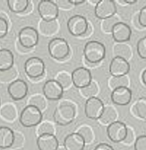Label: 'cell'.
Here are the masks:
<instances>
[{"mask_svg":"<svg viewBox=\"0 0 146 150\" xmlns=\"http://www.w3.org/2000/svg\"><path fill=\"white\" fill-rule=\"evenodd\" d=\"M83 54L85 59L89 63L97 64L104 59L106 47L100 42L90 40L85 44Z\"/></svg>","mask_w":146,"mask_h":150,"instance_id":"1","label":"cell"},{"mask_svg":"<svg viewBox=\"0 0 146 150\" xmlns=\"http://www.w3.org/2000/svg\"><path fill=\"white\" fill-rule=\"evenodd\" d=\"M75 115L76 110L74 106L68 103H63L56 108L53 117L57 124L66 126L73 121Z\"/></svg>","mask_w":146,"mask_h":150,"instance_id":"2","label":"cell"},{"mask_svg":"<svg viewBox=\"0 0 146 150\" xmlns=\"http://www.w3.org/2000/svg\"><path fill=\"white\" fill-rule=\"evenodd\" d=\"M43 118L42 111L31 105H26L21 111L19 121L25 127H32L40 124Z\"/></svg>","mask_w":146,"mask_h":150,"instance_id":"3","label":"cell"},{"mask_svg":"<svg viewBox=\"0 0 146 150\" xmlns=\"http://www.w3.org/2000/svg\"><path fill=\"white\" fill-rule=\"evenodd\" d=\"M48 52L50 56L56 60H63L70 53V47L67 42L62 38H55L51 39L47 45Z\"/></svg>","mask_w":146,"mask_h":150,"instance_id":"4","label":"cell"},{"mask_svg":"<svg viewBox=\"0 0 146 150\" xmlns=\"http://www.w3.org/2000/svg\"><path fill=\"white\" fill-rule=\"evenodd\" d=\"M24 70L29 77L33 79H39L44 74L45 63L42 59L37 56L30 57L25 62Z\"/></svg>","mask_w":146,"mask_h":150,"instance_id":"5","label":"cell"},{"mask_svg":"<svg viewBox=\"0 0 146 150\" xmlns=\"http://www.w3.org/2000/svg\"><path fill=\"white\" fill-rule=\"evenodd\" d=\"M89 26L86 18L80 15L72 16L67 22V27L69 33L74 36L84 35L87 32Z\"/></svg>","mask_w":146,"mask_h":150,"instance_id":"6","label":"cell"},{"mask_svg":"<svg viewBox=\"0 0 146 150\" xmlns=\"http://www.w3.org/2000/svg\"><path fill=\"white\" fill-rule=\"evenodd\" d=\"M20 45L25 49H31L36 46L39 42L38 30L32 26H25L22 28L18 34Z\"/></svg>","mask_w":146,"mask_h":150,"instance_id":"7","label":"cell"},{"mask_svg":"<svg viewBox=\"0 0 146 150\" xmlns=\"http://www.w3.org/2000/svg\"><path fill=\"white\" fill-rule=\"evenodd\" d=\"M38 11L42 19L45 21L56 20L59 15L57 5L50 0L40 1L38 5Z\"/></svg>","mask_w":146,"mask_h":150,"instance_id":"8","label":"cell"},{"mask_svg":"<svg viewBox=\"0 0 146 150\" xmlns=\"http://www.w3.org/2000/svg\"><path fill=\"white\" fill-rule=\"evenodd\" d=\"M128 131L126 125L119 121H116L109 124L107 128V134L109 139L114 143L123 142L125 138Z\"/></svg>","mask_w":146,"mask_h":150,"instance_id":"9","label":"cell"},{"mask_svg":"<svg viewBox=\"0 0 146 150\" xmlns=\"http://www.w3.org/2000/svg\"><path fill=\"white\" fill-rule=\"evenodd\" d=\"M104 109L103 101L96 97L89 98L84 105L86 117L91 120H99Z\"/></svg>","mask_w":146,"mask_h":150,"instance_id":"10","label":"cell"},{"mask_svg":"<svg viewBox=\"0 0 146 150\" xmlns=\"http://www.w3.org/2000/svg\"><path fill=\"white\" fill-rule=\"evenodd\" d=\"M117 12L115 2L111 0L99 1L94 8L96 16L101 20L112 17Z\"/></svg>","mask_w":146,"mask_h":150,"instance_id":"11","label":"cell"},{"mask_svg":"<svg viewBox=\"0 0 146 150\" xmlns=\"http://www.w3.org/2000/svg\"><path fill=\"white\" fill-rule=\"evenodd\" d=\"M71 77L74 86L80 89L87 86L92 81V76L90 70L83 67L74 69L72 73Z\"/></svg>","mask_w":146,"mask_h":150,"instance_id":"12","label":"cell"},{"mask_svg":"<svg viewBox=\"0 0 146 150\" xmlns=\"http://www.w3.org/2000/svg\"><path fill=\"white\" fill-rule=\"evenodd\" d=\"M45 97L50 100H57L62 98L63 94V88L55 79L46 81L42 88Z\"/></svg>","mask_w":146,"mask_h":150,"instance_id":"13","label":"cell"},{"mask_svg":"<svg viewBox=\"0 0 146 150\" xmlns=\"http://www.w3.org/2000/svg\"><path fill=\"white\" fill-rule=\"evenodd\" d=\"M130 70V65L127 60L119 56L113 57L109 66V71L113 77L126 76Z\"/></svg>","mask_w":146,"mask_h":150,"instance_id":"14","label":"cell"},{"mask_svg":"<svg viewBox=\"0 0 146 150\" xmlns=\"http://www.w3.org/2000/svg\"><path fill=\"white\" fill-rule=\"evenodd\" d=\"M8 93L14 100H20L24 98L28 91L27 83L22 79H16L12 81L8 87Z\"/></svg>","mask_w":146,"mask_h":150,"instance_id":"15","label":"cell"},{"mask_svg":"<svg viewBox=\"0 0 146 150\" xmlns=\"http://www.w3.org/2000/svg\"><path fill=\"white\" fill-rule=\"evenodd\" d=\"M111 33L116 42L123 43L130 39L132 31L127 23L119 21L113 26Z\"/></svg>","mask_w":146,"mask_h":150,"instance_id":"16","label":"cell"},{"mask_svg":"<svg viewBox=\"0 0 146 150\" xmlns=\"http://www.w3.org/2000/svg\"><path fill=\"white\" fill-rule=\"evenodd\" d=\"M112 101L118 105L128 104L132 98V92L127 87H122L112 90L111 94Z\"/></svg>","mask_w":146,"mask_h":150,"instance_id":"17","label":"cell"},{"mask_svg":"<svg viewBox=\"0 0 146 150\" xmlns=\"http://www.w3.org/2000/svg\"><path fill=\"white\" fill-rule=\"evenodd\" d=\"M86 142L83 137L77 132L67 135L63 142L66 150H83Z\"/></svg>","mask_w":146,"mask_h":150,"instance_id":"18","label":"cell"},{"mask_svg":"<svg viewBox=\"0 0 146 150\" xmlns=\"http://www.w3.org/2000/svg\"><path fill=\"white\" fill-rule=\"evenodd\" d=\"M36 144L39 150H57L59 148V141L54 134L38 136Z\"/></svg>","mask_w":146,"mask_h":150,"instance_id":"19","label":"cell"},{"mask_svg":"<svg viewBox=\"0 0 146 150\" xmlns=\"http://www.w3.org/2000/svg\"><path fill=\"white\" fill-rule=\"evenodd\" d=\"M15 138V133L8 127H0V148L6 149L11 148Z\"/></svg>","mask_w":146,"mask_h":150,"instance_id":"20","label":"cell"},{"mask_svg":"<svg viewBox=\"0 0 146 150\" xmlns=\"http://www.w3.org/2000/svg\"><path fill=\"white\" fill-rule=\"evenodd\" d=\"M14 56L12 52L7 49H0V71H5L13 67Z\"/></svg>","mask_w":146,"mask_h":150,"instance_id":"21","label":"cell"},{"mask_svg":"<svg viewBox=\"0 0 146 150\" xmlns=\"http://www.w3.org/2000/svg\"><path fill=\"white\" fill-rule=\"evenodd\" d=\"M7 5L12 12L23 13L27 11L29 6V1L28 0H8Z\"/></svg>","mask_w":146,"mask_h":150,"instance_id":"22","label":"cell"},{"mask_svg":"<svg viewBox=\"0 0 146 150\" xmlns=\"http://www.w3.org/2000/svg\"><path fill=\"white\" fill-rule=\"evenodd\" d=\"M39 30L45 36H50L54 34L57 30L58 25L56 20L52 21H45L42 20L39 23Z\"/></svg>","mask_w":146,"mask_h":150,"instance_id":"23","label":"cell"},{"mask_svg":"<svg viewBox=\"0 0 146 150\" xmlns=\"http://www.w3.org/2000/svg\"><path fill=\"white\" fill-rule=\"evenodd\" d=\"M0 115L7 121H13L17 115L16 108L12 104H5L0 109Z\"/></svg>","mask_w":146,"mask_h":150,"instance_id":"24","label":"cell"},{"mask_svg":"<svg viewBox=\"0 0 146 150\" xmlns=\"http://www.w3.org/2000/svg\"><path fill=\"white\" fill-rule=\"evenodd\" d=\"M117 117V113L116 110L110 106L104 107V111L99 118L100 122L104 124L108 125L112 122L116 121Z\"/></svg>","mask_w":146,"mask_h":150,"instance_id":"25","label":"cell"},{"mask_svg":"<svg viewBox=\"0 0 146 150\" xmlns=\"http://www.w3.org/2000/svg\"><path fill=\"white\" fill-rule=\"evenodd\" d=\"M134 110L138 117L146 120V97L140 98L135 103Z\"/></svg>","mask_w":146,"mask_h":150,"instance_id":"26","label":"cell"},{"mask_svg":"<svg viewBox=\"0 0 146 150\" xmlns=\"http://www.w3.org/2000/svg\"><path fill=\"white\" fill-rule=\"evenodd\" d=\"M128 84V80L126 76L112 77L109 81L110 87L114 90L122 87H127Z\"/></svg>","mask_w":146,"mask_h":150,"instance_id":"27","label":"cell"},{"mask_svg":"<svg viewBox=\"0 0 146 150\" xmlns=\"http://www.w3.org/2000/svg\"><path fill=\"white\" fill-rule=\"evenodd\" d=\"M116 56H119L127 60L131 56V50L129 46L123 43H118L115 46Z\"/></svg>","mask_w":146,"mask_h":150,"instance_id":"28","label":"cell"},{"mask_svg":"<svg viewBox=\"0 0 146 150\" xmlns=\"http://www.w3.org/2000/svg\"><path fill=\"white\" fill-rule=\"evenodd\" d=\"M17 76V71L13 66L9 69L0 71V81L3 83H8L14 81L13 79Z\"/></svg>","mask_w":146,"mask_h":150,"instance_id":"29","label":"cell"},{"mask_svg":"<svg viewBox=\"0 0 146 150\" xmlns=\"http://www.w3.org/2000/svg\"><path fill=\"white\" fill-rule=\"evenodd\" d=\"M55 128L52 124L48 122H44L39 124L36 133L38 136L45 134H54Z\"/></svg>","mask_w":146,"mask_h":150,"instance_id":"30","label":"cell"},{"mask_svg":"<svg viewBox=\"0 0 146 150\" xmlns=\"http://www.w3.org/2000/svg\"><path fill=\"white\" fill-rule=\"evenodd\" d=\"M33 105L40 111L44 110L46 107V101L44 98L40 95H35L30 98L29 100V104Z\"/></svg>","mask_w":146,"mask_h":150,"instance_id":"31","label":"cell"},{"mask_svg":"<svg viewBox=\"0 0 146 150\" xmlns=\"http://www.w3.org/2000/svg\"><path fill=\"white\" fill-rule=\"evenodd\" d=\"M56 80L62 86L63 89L69 87L72 83L71 75L70 76L66 72L60 73L57 75Z\"/></svg>","mask_w":146,"mask_h":150,"instance_id":"32","label":"cell"},{"mask_svg":"<svg viewBox=\"0 0 146 150\" xmlns=\"http://www.w3.org/2000/svg\"><path fill=\"white\" fill-rule=\"evenodd\" d=\"M80 90L82 94L84 97H88V98L95 97V95L98 92V88L97 84L93 81H91V83L89 85Z\"/></svg>","mask_w":146,"mask_h":150,"instance_id":"33","label":"cell"},{"mask_svg":"<svg viewBox=\"0 0 146 150\" xmlns=\"http://www.w3.org/2000/svg\"><path fill=\"white\" fill-rule=\"evenodd\" d=\"M118 22V18L115 16L104 19L101 23L102 29L105 32H111L113 26Z\"/></svg>","mask_w":146,"mask_h":150,"instance_id":"34","label":"cell"},{"mask_svg":"<svg viewBox=\"0 0 146 150\" xmlns=\"http://www.w3.org/2000/svg\"><path fill=\"white\" fill-rule=\"evenodd\" d=\"M77 132L83 137L86 144L91 143L93 139V134L91 129L87 126L81 127Z\"/></svg>","mask_w":146,"mask_h":150,"instance_id":"35","label":"cell"},{"mask_svg":"<svg viewBox=\"0 0 146 150\" xmlns=\"http://www.w3.org/2000/svg\"><path fill=\"white\" fill-rule=\"evenodd\" d=\"M137 51L138 56L141 58L146 59V36L141 38L138 41Z\"/></svg>","mask_w":146,"mask_h":150,"instance_id":"36","label":"cell"},{"mask_svg":"<svg viewBox=\"0 0 146 150\" xmlns=\"http://www.w3.org/2000/svg\"><path fill=\"white\" fill-rule=\"evenodd\" d=\"M134 150H146V135L138 137L134 144Z\"/></svg>","mask_w":146,"mask_h":150,"instance_id":"37","label":"cell"},{"mask_svg":"<svg viewBox=\"0 0 146 150\" xmlns=\"http://www.w3.org/2000/svg\"><path fill=\"white\" fill-rule=\"evenodd\" d=\"M8 31V20L0 18V38L5 37Z\"/></svg>","mask_w":146,"mask_h":150,"instance_id":"38","label":"cell"},{"mask_svg":"<svg viewBox=\"0 0 146 150\" xmlns=\"http://www.w3.org/2000/svg\"><path fill=\"white\" fill-rule=\"evenodd\" d=\"M24 139L22 135L19 133H15V138L13 145L11 148H19L21 147L23 144Z\"/></svg>","mask_w":146,"mask_h":150,"instance_id":"39","label":"cell"},{"mask_svg":"<svg viewBox=\"0 0 146 150\" xmlns=\"http://www.w3.org/2000/svg\"><path fill=\"white\" fill-rule=\"evenodd\" d=\"M138 22L140 25L146 27V6L142 7L138 15Z\"/></svg>","mask_w":146,"mask_h":150,"instance_id":"40","label":"cell"},{"mask_svg":"<svg viewBox=\"0 0 146 150\" xmlns=\"http://www.w3.org/2000/svg\"><path fill=\"white\" fill-rule=\"evenodd\" d=\"M55 2L57 5L58 8L60 7L64 9H67L71 8L73 6V5L69 2V1H56Z\"/></svg>","mask_w":146,"mask_h":150,"instance_id":"41","label":"cell"},{"mask_svg":"<svg viewBox=\"0 0 146 150\" xmlns=\"http://www.w3.org/2000/svg\"><path fill=\"white\" fill-rule=\"evenodd\" d=\"M134 134H133L132 130H131L130 128H128L127 136H126L125 138L124 139V140L123 142L124 144H130L131 142H133V141L134 140Z\"/></svg>","mask_w":146,"mask_h":150,"instance_id":"42","label":"cell"},{"mask_svg":"<svg viewBox=\"0 0 146 150\" xmlns=\"http://www.w3.org/2000/svg\"><path fill=\"white\" fill-rule=\"evenodd\" d=\"M94 150H114L113 147L107 143H100L98 144Z\"/></svg>","mask_w":146,"mask_h":150,"instance_id":"43","label":"cell"},{"mask_svg":"<svg viewBox=\"0 0 146 150\" xmlns=\"http://www.w3.org/2000/svg\"><path fill=\"white\" fill-rule=\"evenodd\" d=\"M73 5H79L85 2L84 0H69Z\"/></svg>","mask_w":146,"mask_h":150,"instance_id":"44","label":"cell"},{"mask_svg":"<svg viewBox=\"0 0 146 150\" xmlns=\"http://www.w3.org/2000/svg\"><path fill=\"white\" fill-rule=\"evenodd\" d=\"M123 2L125 3V4H127L132 5V4H134L136 3L137 0H123Z\"/></svg>","mask_w":146,"mask_h":150,"instance_id":"45","label":"cell"},{"mask_svg":"<svg viewBox=\"0 0 146 150\" xmlns=\"http://www.w3.org/2000/svg\"><path fill=\"white\" fill-rule=\"evenodd\" d=\"M142 80L144 84L146 86V69L142 72Z\"/></svg>","mask_w":146,"mask_h":150,"instance_id":"46","label":"cell"},{"mask_svg":"<svg viewBox=\"0 0 146 150\" xmlns=\"http://www.w3.org/2000/svg\"><path fill=\"white\" fill-rule=\"evenodd\" d=\"M57 150H66L64 147H59Z\"/></svg>","mask_w":146,"mask_h":150,"instance_id":"47","label":"cell"},{"mask_svg":"<svg viewBox=\"0 0 146 150\" xmlns=\"http://www.w3.org/2000/svg\"><path fill=\"white\" fill-rule=\"evenodd\" d=\"M0 107H1V98H0Z\"/></svg>","mask_w":146,"mask_h":150,"instance_id":"48","label":"cell"}]
</instances>
